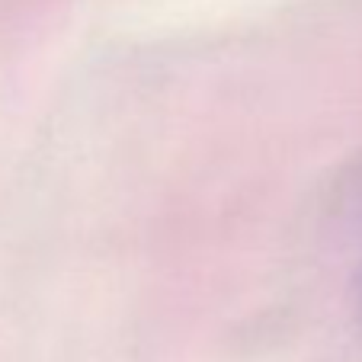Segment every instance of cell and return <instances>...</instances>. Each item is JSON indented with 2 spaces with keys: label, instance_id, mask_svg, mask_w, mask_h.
I'll return each instance as SVG.
<instances>
[]
</instances>
